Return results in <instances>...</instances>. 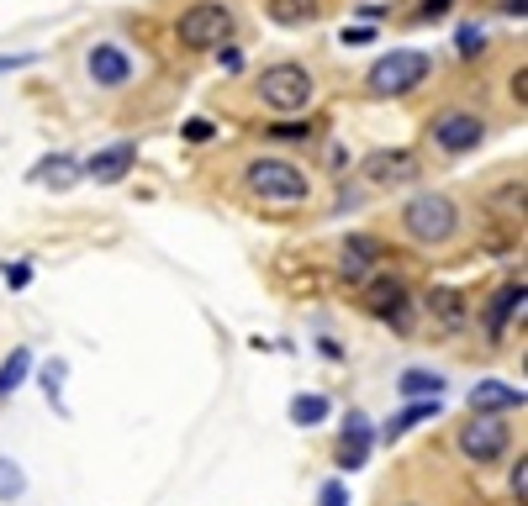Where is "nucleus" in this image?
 Returning <instances> with one entry per match:
<instances>
[{"instance_id": "obj_1", "label": "nucleus", "mask_w": 528, "mask_h": 506, "mask_svg": "<svg viewBox=\"0 0 528 506\" xmlns=\"http://www.w3.org/2000/svg\"><path fill=\"white\" fill-rule=\"evenodd\" d=\"M460 206L444 196V190H423V196H412L402 206V227L412 243H428V248H444V243L460 233Z\"/></svg>"}, {"instance_id": "obj_2", "label": "nucleus", "mask_w": 528, "mask_h": 506, "mask_svg": "<svg viewBox=\"0 0 528 506\" xmlns=\"http://www.w3.org/2000/svg\"><path fill=\"white\" fill-rule=\"evenodd\" d=\"M254 90H259V100H264L275 117H296V111H307L312 95H317L312 69H302V63H270V69L254 80Z\"/></svg>"}, {"instance_id": "obj_3", "label": "nucleus", "mask_w": 528, "mask_h": 506, "mask_svg": "<svg viewBox=\"0 0 528 506\" xmlns=\"http://www.w3.org/2000/svg\"><path fill=\"white\" fill-rule=\"evenodd\" d=\"M428 74H434V59H428L423 48H397V53H380V59L370 63L365 90H370V95H407V90L423 85Z\"/></svg>"}, {"instance_id": "obj_4", "label": "nucleus", "mask_w": 528, "mask_h": 506, "mask_svg": "<svg viewBox=\"0 0 528 506\" xmlns=\"http://www.w3.org/2000/svg\"><path fill=\"white\" fill-rule=\"evenodd\" d=\"M254 196H264V201H307L312 196V179L307 169H296V164H285V158H254L249 169H244Z\"/></svg>"}, {"instance_id": "obj_5", "label": "nucleus", "mask_w": 528, "mask_h": 506, "mask_svg": "<svg viewBox=\"0 0 528 506\" xmlns=\"http://www.w3.org/2000/svg\"><path fill=\"white\" fill-rule=\"evenodd\" d=\"M180 48H222L233 37V11L222 0H196L190 11H180Z\"/></svg>"}, {"instance_id": "obj_6", "label": "nucleus", "mask_w": 528, "mask_h": 506, "mask_svg": "<svg viewBox=\"0 0 528 506\" xmlns=\"http://www.w3.org/2000/svg\"><path fill=\"white\" fill-rule=\"evenodd\" d=\"M460 453L475 464H492L507 453V422L497 412H470V422L460 427Z\"/></svg>"}, {"instance_id": "obj_7", "label": "nucleus", "mask_w": 528, "mask_h": 506, "mask_svg": "<svg viewBox=\"0 0 528 506\" xmlns=\"http://www.w3.org/2000/svg\"><path fill=\"white\" fill-rule=\"evenodd\" d=\"M428 138H434L438 153H470V148H481L486 121L475 117V111H444V117H434Z\"/></svg>"}, {"instance_id": "obj_8", "label": "nucleus", "mask_w": 528, "mask_h": 506, "mask_svg": "<svg viewBox=\"0 0 528 506\" xmlns=\"http://www.w3.org/2000/svg\"><path fill=\"white\" fill-rule=\"evenodd\" d=\"M360 175L370 179V185H407V179H418V153L412 148H375L360 158Z\"/></svg>"}, {"instance_id": "obj_9", "label": "nucleus", "mask_w": 528, "mask_h": 506, "mask_svg": "<svg viewBox=\"0 0 528 506\" xmlns=\"http://www.w3.org/2000/svg\"><path fill=\"white\" fill-rule=\"evenodd\" d=\"M375 264H380V243H375L370 233H354V238L339 248V274L354 280V285H365L375 274Z\"/></svg>"}, {"instance_id": "obj_10", "label": "nucleus", "mask_w": 528, "mask_h": 506, "mask_svg": "<svg viewBox=\"0 0 528 506\" xmlns=\"http://www.w3.org/2000/svg\"><path fill=\"white\" fill-rule=\"evenodd\" d=\"M138 164V143H111V148L91 153V164H85V175L95 179V185H117V179H127V169Z\"/></svg>"}, {"instance_id": "obj_11", "label": "nucleus", "mask_w": 528, "mask_h": 506, "mask_svg": "<svg viewBox=\"0 0 528 506\" xmlns=\"http://www.w3.org/2000/svg\"><path fill=\"white\" fill-rule=\"evenodd\" d=\"M365 306H370L375 317H386V322H397V328H402V322H407V285L380 274V280L365 285Z\"/></svg>"}, {"instance_id": "obj_12", "label": "nucleus", "mask_w": 528, "mask_h": 506, "mask_svg": "<svg viewBox=\"0 0 528 506\" xmlns=\"http://www.w3.org/2000/svg\"><path fill=\"white\" fill-rule=\"evenodd\" d=\"M127 74H132V59H127L117 43L91 48V80L95 85H127Z\"/></svg>"}, {"instance_id": "obj_13", "label": "nucleus", "mask_w": 528, "mask_h": 506, "mask_svg": "<svg viewBox=\"0 0 528 506\" xmlns=\"http://www.w3.org/2000/svg\"><path fill=\"white\" fill-rule=\"evenodd\" d=\"M370 422L360 417V412H349V427H343V438H339V464L343 470H360L365 459H370Z\"/></svg>"}, {"instance_id": "obj_14", "label": "nucleus", "mask_w": 528, "mask_h": 506, "mask_svg": "<svg viewBox=\"0 0 528 506\" xmlns=\"http://www.w3.org/2000/svg\"><path fill=\"white\" fill-rule=\"evenodd\" d=\"M513 406H523V390L502 386V380H481L470 390V412H513Z\"/></svg>"}, {"instance_id": "obj_15", "label": "nucleus", "mask_w": 528, "mask_h": 506, "mask_svg": "<svg viewBox=\"0 0 528 506\" xmlns=\"http://www.w3.org/2000/svg\"><path fill=\"white\" fill-rule=\"evenodd\" d=\"M317 11H322V0H270V22H280V27H307V22H317Z\"/></svg>"}, {"instance_id": "obj_16", "label": "nucleus", "mask_w": 528, "mask_h": 506, "mask_svg": "<svg viewBox=\"0 0 528 506\" xmlns=\"http://www.w3.org/2000/svg\"><path fill=\"white\" fill-rule=\"evenodd\" d=\"M74 175H80V164H74V158H69V153H53V158H43V164H37V169H32V179H37V185H74Z\"/></svg>"}, {"instance_id": "obj_17", "label": "nucleus", "mask_w": 528, "mask_h": 506, "mask_svg": "<svg viewBox=\"0 0 528 506\" xmlns=\"http://www.w3.org/2000/svg\"><path fill=\"white\" fill-rule=\"evenodd\" d=\"M397 390H402L407 401H434L438 390H444V380H438V375H428V369H407L402 380H397Z\"/></svg>"}, {"instance_id": "obj_18", "label": "nucleus", "mask_w": 528, "mask_h": 506, "mask_svg": "<svg viewBox=\"0 0 528 506\" xmlns=\"http://www.w3.org/2000/svg\"><path fill=\"white\" fill-rule=\"evenodd\" d=\"M428 417H438V396L434 401H412L407 412H397V417L386 422V438H402L407 427H418V422H428Z\"/></svg>"}, {"instance_id": "obj_19", "label": "nucleus", "mask_w": 528, "mask_h": 506, "mask_svg": "<svg viewBox=\"0 0 528 506\" xmlns=\"http://www.w3.org/2000/svg\"><path fill=\"white\" fill-rule=\"evenodd\" d=\"M513 311H523V280H518V285H507V291L492 301V317H486V322H492L497 338H502V328H507V317H513Z\"/></svg>"}, {"instance_id": "obj_20", "label": "nucleus", "mask_w": 528, "mask_h": 506, "mask_svg": "<svg viewBox=\"0 0 528 506\" xmlns=\"http://www.w3.org/2000/svg\"><path fill=\"white\" fill-rule=\"evenodd\" d=\"M27 369H32V354H27V348H16V354L0 364V396H11V390L22 386V380H27Z\"/></svg>"}, {"instance_id": "obj_21", "label": "nucleus", "mask_w": 528, "mask_h": 506, "mask_svg": "<svg viewBox=\"0 0 528 506\" xmlns=\"http://www.w3.org/2000/svg\"><path fill=\"white\" fill-rule=\"evenodd\" d=\"M322 417H328V401H322V396H296V401H291V422L312 427V422H322Z\"/></svg>"}, {"instance_id": "obj_22", "label": "nucleus", "mask_w": 528, "mask_h": 506, "mask_svg": "<svg viewBox=\"0 0 528 506\" xmlns=\"http://www.w3.org/2000/svg\"><path fill=\"white\" fill-rule=\"evenodd\" d=\"M22 491H27V475H22L11 459H0V501H16Z\"/></svg>"}, {"instance_id": "obj_23", "label": "nucleus", "mask_w": 528, "mask_h": 506, "mask_svg": "<svg viewBox=\"0 0 528 506\" xmlns=\"http://www.w3.org/2000/svg\"><path fill=\"white\" fill-rule=\"evenodd\" d=\"M270 138H275V143H307L312 127H302V121H275V127H270Z\"/></svg>"}, {"instance_id": "obj_24", "label": "nucleus", "mask_w": 528, "mask_h": 506, "mask_svg": "<svg viewBox=\"0 0 528 506\" xmlns=\"http://www.w3.org/2000/svg\"><path fill=\"white\" fill-rule=\"evenodd\" d=\"M180 132H186L190 143H212V138H217V127H212V121H201V117H190Z\"/></svg>"}, {"instance_id": "obj_25", "label": "nucleus", "mask_w": 528, "mask_h": 506, "mask_svg": "<svg viewBox=\"0 0 528 506\" xmlns=\"http://www.w3.org/2000/svg\"><path fill=\"white\" fill-rule=\"evenodd\" d=\"M434 306H438V317H444V322H460V317H466V311H460V296H449V291H438Z\"/></svg>"}, {"instance_id": "obj_26", "label": "nucleus", "mask_w": 528, "mask_h": 506, "mask_svg": "<svg viewBox=\"0 0 528 506\" xmlns=\"http://www.w3.org/2000/svg\"><path fill=\"white\" fill-rule=\"evenodd\" d=\"M513 496H518V506L528 501V459L518 453V470H513Z\"/></svg>"}, {"instance_id": "obj_27", "label": "nucleus", "mask_w": 528, "mask_h": 506, "mask_svg": "<svg viewBox=\"0 0 528 506\" xmlns=\"http://www.w3.org/2000/svg\"><path fill=\"white\" fill-rule=\"evenodd\" d=\"M475 48H481V32H475V27H460V53H466V59H475Z\"/></svg>"}, {"instance_id": "obj_28", "label": "nucleus", "mask_w": 528, "mask_h": 506, "mask_svg": "<svg viewBox=\"0 0 528 506\" xmlns=\"http://www.w3.org/2000/svg\"><path fill=\"white\" fill-rule=\"evenodd\" d=\"M322 506H349V496H343L339 480H333V485H322Z\"/></svg>"}, {"instance_id": "obj_29", "label": "nucleus", "mask_w": 528, "mask_h": 506, "mask_svg": "<svg viewBox=\"0 0 528 506\" xmlns=\"http://www.w3.org/2000/svg\"><path fill=\"white\" fill-rule=\"evenodd\" d=\"M27 280H32V269H27V264L5 269V285H16V291H22V285H27Z\"/></svg>"}, {"instance_id": "obj_30", "label": "nucleus", "mask_w": 528, "mask_h": 506, "mask_svg": "<svg viewBox=\"0 0 528 506\" xmlns=\"http://www.w3.org/2000/svg\"><path fill=\"white\" fill-rule=\"evenodd\" d=\"M217 59H222V69H227V74H233V69H244V53H238V48H222Z\"/></svg>"}, {"instance_id": "obj_31", "label": "nucleus", "mask_w": 528, "mask_h": 506, "mask_svg": "<svg viewBox=\"0 0 528 506\" xmlns=\"http://www.w3.org/2000/svg\"><path fill=\"white\" fill-rule=\"evenodd\" d=\"M523 90H528V69H518V74H513V95H518V106H523V100H528Z\"/></svg>"}, {"instance_id": "obj_32", "label": "nucleus", "mask_w": 528, "mask_h": 506, "mask_svg": "<svg viewBox=\"0 0 528 506\" xmlns=\"http://www.w3.org/2000/svg\"><path fill=\"white\" fill-rule=\"evenodd\" d=\"M444 11H449V0H428V5H423V16H428V22H434V16H444Z\"/></svg>"}, {"instance_id": "obj_33", "label": "nucleus", "mask_w": 528, "mask_h": 506, "mask_svg": "<svg viewBox=\"0 0 528 506\" xmlns=\"http://www.w3.org/2000/svg\"><path fill=\"white\" fill-rule=\"evenodd\" d=\"M523 5H528V0H502V11H507V16H523Z\"/></svg>"}]
</instances>
